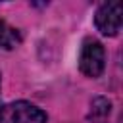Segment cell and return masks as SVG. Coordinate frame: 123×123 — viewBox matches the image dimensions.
<instances>
[{
	"label": "cell",
	"instance_id": "6da1fadb",
	"mask_svg": "<svg viewBox=\"0 0 123 123\" xmlns=\"http://www.w3.org/2000/svg\"><path fill=\"white\" fill-rule=\"evenodd\" d=\"M106 67V52L100 40L96 38H85L83 46H81V54H79V69L83 75L96 79L102 75Z\"/></svg>",
	"mask_w": 123,
	"mask_h": 123
},
{
	"label": "cell",
	"instance_id": "3957f363",
	"mask_svg": "<svg viewBox=\"0 0 123 123\" xmlns=\"http://www.w3.org/2000/svg\"><path fill=\"white\" fill-rule=\"evenodd\" d=\"M94 25L104 37H115L121 31V4L104 2L94 13Z\"/></svg>",
	"mask_w": 123,
	"mask_h": 123
},
{
	"label": "cell",
	"instance_id": "5b68a950",
	"mask_svg": "<svg viewBox=\"0 0 123 123\" xmlns=\"http://www.w3.org/2000/svg\"><path fill=\"white\" fill-rule=\"evenodd\" d=\"M21 44V33L0 19V50H13Z\"/></svg>",
	"mask_w": 123,
	"mask_h": 123
},
{
	"label": "cell",
	"instance_id": "277c9868",
	"mask_svg": "<svg viewBox=\"0 0 123 123\" xmlns=\"http://www.w3.org/2000/svg\"><path fill=\"white\" fill-rule=\"evenodd\" d=\"M111 113V102L104 96H96L90 100V111L88 121L92 123H108V117Z\"/></svg>",
	"mask_w": 123,
	"mask_h": 123
},
{
	"label": "cell",
	"instance_id": "8992f818",
	"mask_svg": "<svg viewBox=\"0 0 123 123\" xmlns=\"http://www.w3.org/2000/svg\"><path fill=\"white\" fill-rule=\"evenodd\" d=\"M0 77H2V75H0ZM0 86H2V79H0Z\"/></svg>",
	"mask_w": 123,
	"mask_h": 123
},
{
	"label": "cell",
	"instance_id": "7a4b0ae2",
	"mask_svg": "<svg viewBox=\"0 0 123 123\" xmlns=\"http://www.w3.org/2000/svg\"><path fill=\"white\" fill-rule=\"evenodd\" d=\"M46 113L27 100L10 102L0 108V123H46Z\"/></svg>",
	"mask_w": 123,
	"mask_h": 123
}]
</instances>
